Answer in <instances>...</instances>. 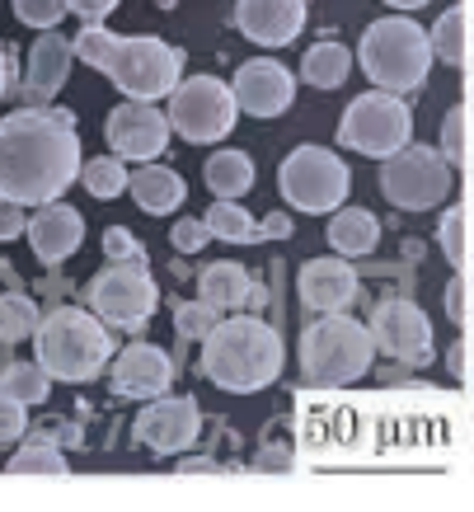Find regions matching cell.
I'll list each match as a JSON object with an SVG mask.
<instances>
[{
    "label": "cell",
    "instance_id": "obj_36",
    "mask_svg": "<svg viewBox=\"0 0 474 512\" xmlns=\"http://www.w3.org/2000/svg\"><path fill=\"white\" fill-rule=\"evenodd\" d=\"M104 254L113 264H146V245L127 226H108L104 231Z\"/></svg>",
    "mask_w": 474,
    "mask_h": 512
},
{
    "label": "cell",
    "instance_id": "obj_7",
    "mask_svg": "<svg viewBox=\"0 0 474 512\" xmlns=\"http://www.w3.org/2000/svg\"><path fill=\"white\" fill-rule=\"evenodd\" d=\"M277 188H282V198H287L296 212L324 217V212H338V207L348 202L352 174L334 151H324V146H296V151L277 165Z\"/></svg>",
    "mask_w": 474,
    "mask_h": 512
},
{
    "label": "cell",
    "instance_id": "obj_39",
    "mask_svg": "<svg viewBox=\"0 0 474 512\" xmlns=\"http://www.w3.org/2000/svg\"><path fill=\"white\" fill-rule=\"evenodd\" d=\"M446 315H451L460 329L470 325V273H465V268L446 282Z\"/></svg>",
    "mask_w": 474,
    "mask_h": 512
},
{
    "label": "cell",
    "instance_id": "obj_29",
    "mask_svg": "<svg viewBox=\"0 0 474 512\" xmlns=\"http://www.w3.org/2000/svg\"><path fill=\"white\" fill-rule=\"evenodd\" d=\"M437 245H442L446 264L451 268H470V202H456L442 212L437 226Z\"/></svg>",
    "mask_w": 474,
    "mask_h": 512
},
{
    "label": "cell",
    "instance_id": "obj_46",
    "mask_svg": "<svg viewBox=\"0 0 474 512\" xmlns=\"http://www.w3.org/2000/svg\"><path fill=\"white\" fill-rule=\"evenodd\" d=\"M385 5H395V10H418V5H428V0H385Z\"/></svg>",
    "mask_w": 474,
    "mask_h": 512
},
{
    "label": "cell",
    "instance_id": "obj_41",
    "mask_svg": "<svg viewBox=\"0 0 474 512\" xmlns=\"http://www.w3.org/2000/svg\"><path fill=\"white\" fill-rule=\"evenodd\" d=\"M24 226H29V217H24V207L10 198H0V240H15V235H24Z\"/></svg>",
    "mask_w": 474,
    "mask_h": 512
},
{
    "label": "cell",
    "instance_id": "obj_32",
    "mask_svg": "<svg viewBox=\"0 0 474 512\" xmlns=\"http://www.w3.org/2000/svg\"><path fill=\"white\" fill-rule=\"evenodd\" d=\"M80 184H85L90 198L113 202L118 193H127V160L99 156V160H90V165H80Z\"/></svg>",
    "mask_w": 474,
    "mask_h": 512
},
{
    "label": "cell",
    "instance_id": "obj_26",
    "mask_svg": "<svg viewBox=\"0 0 474 512\" xmlns=\"http://www.w3.org/2000/svg\"><path fill=\"white\" fill-rule=\"evenodd\" d=\"M348 71H352V52L343 43H329V38L301 57V80H310L315 90H338L348 80Z\"/></svg>",
    "mask_w": 474,
    "mask_h": 512
},
{
    "label": "cell",
    "instance_id": "obj_4",
    "mask_svg": "<svg viewBox=\"0 0 474 512\" xmlns=\"http://www.w3.org/2000/svg\"><path fill=\"white\" fill-rule=\"evenodd\" d=\"M33 339H38V367L52 381H76L80 386V381H94L113 362V334L85 306H57L52 315L38 320Z\"/></svg>",
    "mask_w": 474,
    "mask_h": 512
},
{
    "label": "cell",
    "instance_id": "obj_3",
    "mask_svg": "<svg viewBox=\"0 0 474 512\" xmlns=\"http://www.w3.org/2000/svg\"><path fill=\"white\" fill-rule=\"evenodd\" d=\"M287 348L273 325H263L254 315H230L216 320V329L202 339V376L230 395H254L268 390L282 376Z\"/></svg>",
    "mask_w": 474,
    "mask_h": 512
},
{
    "label": "cell",
    "instance_id": "obj_11",
    "mask_svg": "<svg viewBox=\"0 0 474 512\" xmlns=\"http://www.w3.org/2000/svg\"><path fill=\"white\" fill-rule=\"evenodd\" d=\"M381 193L404 212H432L442 207V198L451 193V165L442 160L437 146H399L395 156H385L381 165Z\"/></svg>",
    "mask_w": 474,
    "mask_h": 512
},
{
    "label": "cell",
    "instance_id": "obj_23",
    "mask_svg": "<svg viewBox=\"0 0 474 512\" xmlns=\"http://www.w3.org/2000/svg\"><path fill=\"white\" fill-rule=\"evenodd\" d=\"M329 245L343 259H362V254L381 245V221L371 217L367 207H338L334 221H329Z\"/></svg>",
    "mask_w": 474,
    "mask_h": 512
},
{
    "label": "cell",
    "instance_id": "obj_25",
    "mask_svg": "<svg viewBox=\"0 0 474 512\" xmlns=\"http://www.w3.org/2000/svg\"><path fill=\"white\" fill-rule=\"evenodd\" d=\"M202 179H207V188L216 198H240V193L254 188V160L245 151H216L202 165Z\"/></svg>",
    "mask_w": 474,
    "mask_h": 512
},
{
    "label": "cell",
    "instance_id": "obj_37",
    "mask_svg": "<svg viewBox=\"0 0 474 512\" xmlns=\"http://www.w3.org/2000/svg\"><path fill=\"white\" fill-rule=\"evenodd\" d=\"M24 428H29V404H19L15 395L0 390V447H15Z\"/></svg>",
    "mask_w": 474,
    "mask_h": 512
},
{
    "label": "cell",
    "instance_id": "obj_38",
    "mask_svg": "<svg viewBox=\"0 0 474 512\" xmlns=\"http://www.w3.org/2000/svg\"><path fill=\"white\" fill-rule=\"evenodd\" d=\"M207 240H212V231H207L202 217H184L179 226H169V245L179 249V254H198Z\"/></svg>",
    "mask_w": 474,
    "mask_h": 512
},
{
    "label": "cell",
    "instance_id": "obj_9",
    "mask_svg": "<svg viewBox=\"0 0 474 512\" xmlns=\"http://www.w3.org/2000/svg\"><path fill=\"white\" fill-rule=\"evenodd\" d=\"M169 99V132H179L184 141L193 146H212V141L230 137L235 127V94H230L226 80L216 76H193V80H179L174 90L165 94Z\"/></svg>",
    "mask_w": 474,
    "mask_h": 512
},
{
    "label": "cell",
    "instance_id": "obj_34",
    "mask_svg": "<svg viewBox=\"0 0 474 512\" xmlns=\"http://www.w3.org/2000/svg\"><path fill=\"white\" fill-rule=\"evenodd\" d=\"M216 320H221V311L207 301H179L174 306V334L184 343H202L216 329Z\"/></svg>",
    "mask_w": 474,
    "mask_h": 512
},
{
    "label": "cell",
    "instance_id": "obj_21",
    "mask_svg": "<svg viewBox=\"0 0 474 512\" xmlns=\"http://www.w3.org/2000/svg\"><path fill=\"white\" fill-rule=\"evenodd\" d=\"M127 193L137 198L141 212L169 217L188 198V184H184V174H174L169 165H141L137 174H127Z\"/></svg>",
    "mask_w": 474,
    "mask_h": 512
},
{
    "label": "cell",
    "instance_id": "obj_18",
    "mask_svg": "<svg viewBox=\"0 0 474 512\" xmlns=\"http://www.w3.org/2000/svg\"><path fill=\"white\" fill-rule=\"evenodd\" d=\"M357 268L343 259V254H324V259H310L301 268V278H296V292L306 301V311L324 315V311H348L352 301H357Z\"/></svg>",
    "mask_w": 474,
    "mask_h": 512
},
{
    "label": "cell",
    "instance_id": "obj_1",
    "mask_svg": "<svg viewBox=\"0 0 474 512\" xmlns=\"http://www.w3.org/2000/svg\"><path fill=\"white\" fill-rule=\"evenodd\" d=\"M80 132L71 109H24L0 118V198L19 207L57 202L80 179Z\"/></svg>",
    "mask_w": 474,
    "mask_h": 512
},
{
    "label": "cell",
    "instance_id": "obj_30",
    "mask_svg": "<svg viewBox=\"0 0 474 512\" xmlns=\"http://www.w3.org/2000/svg\"><path fill=\"white\" fill-rule=\"evenodd\" d=\"M0 390L15 395L19 404H43L47 395H52V376H47L38 362H10V367L0 372Z\"/></svg>",
    "mask_w": 474,
    "mask_h": 512
},
{
    "label": "cell",
    "instance_id": "obj_16",
    "mask_svg": "<svg viewBox=\"0 0 474 512\" xmlns=\"http://www.w3.org/2000/svg\"><path fill=\"white\" fill-rule=\"evenodd\" d=\"M235 109L254 113V118H282L291 109V99H296V80L282 62L273 57H259V62H245L235 71Z\"/></svg>",
    "mask_w": 474,
    "mask_h": 512
},
{
    "label": "cell",
    "instance_id": "obj_40",
    "mask_svg": "<svg viewBox=\"0 0 474 512\" xmlns=\"http://www.w3.org/2000/svg\"><path fill=\"white\" fill-rule=\"evenodd\" d=\"M66 10L80 15L85 24H104V19L118 10V0H66Z\"/></svg>",
    "mask_w": 474,
    "mask_h": 512
},
{
    "label": "cell",
    "instance_id": "obj_10",
    "mask_svg": "<svg viewBox=\"0 0 474 512\" xmlns=\"http://www.w3.org/2000/svg\"><path fill=\"white\" fill-rule=\"evenodd\" d=\"M85 306L113 329H141L160 306V287L146 264H113L85 282Z\"/></svg>",
    "mask_w": 474,
    "mask_h": 512
},
{
    "label": "cell",
    "instance_id": "obj_6",
    "mask_svg": "<svg viewBox=\"0 0 474 512\" xmlns=\"http://www.w3.org/2000/svg\"><path fill=\"white\" fill-rule=\"evenodd\" d=\"M357 62L367 71V80H376V90L390 94H413L432 71V47L428 29H418L404 15H385L376 24H367Z\"/></svg>",
    "mask_w": 474,
    "mask_h": 512
},
{
    "label": "cell",
    "instance_id": "obj_14",
    "mask_svg": "<svg viewBox=\"0 0 474 512\" xmlns=\"http://www.w3.org/2000/svg\"><path fill=\"white\" fill-rule=\"evenodd\" d=\"M108 146L118 160H137V165H151L155 156H165L169 146V118L155 104H141V99H127L108 113Z\"/></svg>",
    "mask_w": 474,
    "mask_h": 512
},
{
    "label": "cell",
    "instance_id": "obj_8",
    "mask_svg": "<svg viewBox=\"0 0 474 512\" xmlns=\"http://www.w3.org/2000/svg\"><path fill=\"white\" fill-rule=\"evenodd\" d=\"M338 141L357 151V156H395L399 146L413 141V113L404 104V94H390V90H371V94H357L338 123Z\"/></svg>",
    "mask_w": 474,
    "mask_h": 512
},
{
    "label": "cell",
    "instance_id": "obj_42",
    "mask_svg": "<svg viewBox=\"0 0 474 512\" xmlns=\"http://www.w3.org/2000/svg\"><path fill=\"white\" fill-rule=\"evenodd\" d=\"M291 231H296V226H291L287 212H273V217L259 221V240H287Z\"/></svg>",
    "mask_w": 474,
    "mask_h": 512
},
{
    "label": "cell",
    "instance_id": "obj_19",
    "mask_svg": "<svg viewBox=\"0 0 474 512\" xmlns=\"http://www.w3.org/2000/svg\"><path fill=\"white\" fill-rule=\"evenodd\" d=\"M24 235H29L33 254H38L43 264H62V259H71L80 249V240H85V217H80L76 207H66V202H43L38 217L24 226Z\"/></svg>",
    "mask_w": 474,
    "mask_h": 512
},
{
    "label": "cell",
    "instance_id": "obj_15",
    "mask_svg": "<svg viewBox=\"0 0 474 512\" xmlns=\"http://www.w3.org/2000/svg\"><path fill=\"white\" fill-rule=\"evenodd\" d=\"M108 386L118 400H155L174 386V357L155 343H127L123 353L113 357Z\"/></svg>",
    "mask_w": 474,
    "mask_h": 512
},
{
    "label": "cell",
    "instance_id": "obj_44",
    "mask_svg": "<svg viewBox=\"0 0 474 512\" xmlns=\"http://www.w3.org/2000/svg\"><path fill=\"white\" fill-rule=\"evenodd\" d=\"M179 475H216V461H179Z\"/></svg>",
    "mask_w": 474,
    "mask_h": 512
},
{
    "label": "cell",
    "instance_id": "obj_43",
    "mask_svg": "<svg viewBox=\"0 0 474 512\" xmlns=\"http://www.w3.org/2000/svg\"><path fill=\"white\" fill-rule=\"evenodd\" d=\"M451 376H456V381H470V339H460L456 348H451Z\"/></svg>",
    "mask_w": 474,
    "mask_h": 512
},
{
    "label": "cell",
    "instance_id": "obj_13",
    "mask_svg": "<svg viewBox=\"0 0 474 512\" xmlns=\"http://www.w3.org/2000/svg\"><path fill=\"white\" fill-rule=\"evenodd\" d=\"M202 433V409L193 395H155L146 409H141V419L132 423V437H137L141 447H151L155 456H179L198 442Z\"/></svg>",
    "mask_w": 474,
    "mask_h": 512
},
{
    "label": "cell",
    "instance_id": "obj_17",
    "mask_svg": "<svg viewBox=\"0 0 474 512\" xmlns=\"http://www.w3.org/2000/svg\"><path fill=\"white\" fill-rule=\"evenodd\" d=\"M235 29L249 43L287 47L306 29V0H235Z\"/></svg>",
    "mask_w": 474,
    "mask_h": 512
},
{
    "label": "cell",
    "instance_id": "obj_33",
    "mask_svg": "<svg viewBox=\"0 0 474 512\" xmlns=\"http://www.w3.org/2000/svg\"><path fill=\"white\" fill-rule=\"evenodd\" d=\"M442 160L451 170H465L470 165V109L456 104V109L442 118Z\"/></svg>",
    "mask_w": 474,
    "mask_h": 512
},
{
    "label": "cell",
    "instance_id": "obj_5",
    "mask_svg": "<svg viewBox=\"0 0 474 512\" xmlns=\"http://www.w3.org/2000/svg\"><path fill=\"white\" fill-rule=\"evenodd\" d=\"M371 362H376V343L367 325L352 320L348 311H324L301 334V376L310 386H352L371 372Z\"/></svg>",
    "mask_w": 474,
    "mask_h": 512
},
{
    "label": "cell",
    "instance_id": "obj_20",
    "mask_svg": "<svg viewBox=\"0 0 474 512\" xmlns=\"http://www.w3.org/2000/svg\"><path fill=\"white\" fill-rule=\"evenodd\" d=\"M71 62H76L71 43H66L62 33L47 29L43 38L29 47V62H24V80H19L24 99H29V104H47V99H52V94L66 85V76H71Z\"/></svg>",
    "mask_w": 474,
    "mask_h": 512
},
{
    "label": "cell",
    "instance_id": "obj_28",
    "mask_svg": "<svg viewBox=\"0 0 474 512\" xmlns=\"http://www.w3.org/2000/svg\"><path fill=\"white\" fill-rule=\"evenodd\" d=\"M5 475H47V480H66L71 475V461L66 451H57L52 442H29L19 447L10 461H5Z\"/></svg>",
    "mask_w": 474,
    "mask_h": 512
},
{
    "label": "cell",
    "instance_id": "obj_12",
    "mask_svg": "<svg viewBox=\"0 0 474 512\" xmlns=\"http://www.w3.org/2000/svg\"><path fill=\"white\" fill-rule=\"evenodd\" d=\"M367 334L376 343V353L395 357L404 367H428L432 357H437V348H432V320L413 301H381L367 320Z\"/></svg>",
    "mask_w": 474,
    "mask_h": 512
},
{
    "label": "cell",
    "instance_id": "obj_35",
    "mask_svg": "<svg viewBox=\"0 0 474 512\" xmlns=\"http://www.w3.org/2000/svg\"><path fill=\"white\" fill-rule=\"evenodd\" d=\"M15 5V19L19 24H29V29H57L66 15V0H10Z\"/></svg>",
    "mask_w": 474,
    "mask_h": 512
},
{
    "label": "cell",
    "instance_id": "obj_2",
    "mask_svg": "<svg viewBox=\"0 0 474 512\" xmlns=\"http://www.w3.org/2000/svg\"><path fill=\"white\" fill-rule=\"evenodd\" d=\"M71 52H76L85 66L104 71L127 99H141V104H155L165 99L179 76H184V47L165 43L155 33H141V38H127V33H113L104 24H85V29L71 38Z\"/></svg>",
    "mask_w": 474,
    "mask_h": 512
},
{
    "label": "cell",
    "instance_id": "obj_31",
    "mask_svg": "<svg viewBox=\"0 0 474 512\" xmlns=\"http://www.w3.org/2000/svg\"><path fill=\"white\" fill-rule=\"evenodd\" d=\"M38 301L24 292H0V343H19L38 329Z\"/></svg>",
    "mask_w": 474,
    "mask_h": 512
},
{
    "label": "cell",
    "instance_id": "obj_24",
    "mask_svg": "<svg viewBox=\"0 0 474 512\" xmlns=\"http://www.w3.org/2000/svg\"><path fill=\"white\" fill-rule=\"evenodd\" d=\"M428 47H432V57H442L446 66L465 71V62H470V10H465V5H451V10L432 24Z\"/></svg>",
    "mask_w": 474,
    "mask_h": 512
},
{
    "label": "cell",
    "instance_id": "obj_45",
    "mask_svg": "<svg viewBox=\"0 0 474 512\" xmlns=\"http://www.w3.org/2000/svg\"><path fill=\"white\" fill-rule=\"evenodd\" d=\"M10 90V52H5V43H0V94Z\"/></svg>",
    "mask_w": 474,
    "mask_h": 512
},
{
    "label": "cell",
    "instance_id": "obj_22",
    "mask_svg": "<svg viewBox=\"0 0 474 512\" xmlns=\"http://www.w3.org/2000/svg\"><path fill=\"white\" fill-rule=\"evenodd\" d=\"M198 292L207 306L216 311H240L249 296H254V278H249L240 264H230V259H216L198 273Z\"/></svg>",
    "mask_w": 474,
    "mask_h": 512
},
{
    "label": "cell",
    "instance_id": "obj_27",
    "mask_svg": "<svg viewBox=\"0 0 474 512\" xmlns=\"http://www.w3.org/2000/svg\"><path fill=\"white\" fill-rule=\"evenodd\" d=\"M202 221H207V231H212L216 240H230V245H259V221L249 217L235 198L212 202V212H207Z\"/></svg>",
    "mask_w": 474,
    "mask_h": 512
}]
</instances>
